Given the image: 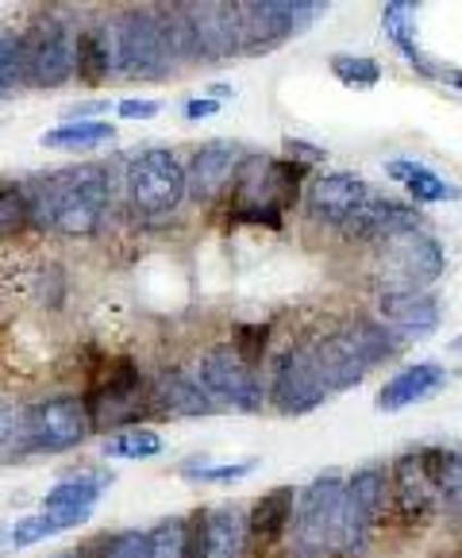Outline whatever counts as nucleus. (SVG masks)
Masks as SVG:
<instances>
[{"label":"nucleus","instance_id":"obj_1","mask_svg":"<svg viewBox=\"0 0 462 558\" xmlns=\"http://www.w3.org/2000/svg\"><path fill=\"white\" fill-rule=\"evenodd\" d=\"M112 197V181L108 170L97 162L74 166V170H58L50 178L35 181L32 197H27V220L39 228L66 231V235H89L100 228Z\"/></svg>","mask_w":462,"mask_h":558},{"label":"nucleus","instance_id":"obj_2","mask_svg":"<svg viewBox=\"0 0 462 558\" xmlns=\"http://www.w3.org/2000/svg\"><path fill=\"white\" fill-rule=\"evenodd\" d=\"M397 339L389 336L386 324L378 320H355L346 328L324 336L320 343L308 347L313 354V366L320 374L324 389L339 393V389H351L366 378V369H374L378 362H386L393 354Z\"/></svg>","mask_w":462,"mask_h":558},{"label":"nucleus","instance_id":"obj_3","mask_svg":"<svg viewBox=\"0 0 462 558\" xmlns=\"http://www.w3.org/2000/svg\"><path fill=\"white\" fill-rule=\"evenodd\" d=\"M308 162H278V158H247L235 170V223L281 228L285 208L297 201V185Z\"/></svg>","mask_w":462,"mask_h":558},{"label":"nucleus","instance_id":"obj_4","mask_svg":"<svg viewBox=\"0 0 462 558\" xmlns=\"http://www.w3.org/2000/svg\"><path fill=\"white\" fill-rule=\"evenodd\" d=\"M343 505H346V482L336 474L316 477V482H308L301 489L297 517H293V550H297V558L339 555Z\"/></svg>","mask_w":462,"mask_h":558},{"label":"nucleus","instance_id":"obj_5","mask_svg":"<svg viewBox=\"0 0 462 558\" xmlns=\"http://www.w3.org/2000/svg\"><path fill=\"white\" fill-rule=\"evenodd\" d=\"M127 197L135 213L166 216L185 201V166L166 147H150L127 166Z\"/></svg>","mask_w":462,"mask_h":558},{"label":"nucleus","instance_id":"obj_6","mask_svg":"<svg viewBox=\"0 0 462 558\" xmlns=\"http://www.w3.org/2000/svg\"><path fill=\"white\" fill-rule=\"evenodd\" d=\"M112 35V70L124 77H158L170 66L162 32H158V16L147 9H132L108 27Z\"/></svg>","mask_w":462,"mask_h":558},{"label":"nucleus","instance_id":"obj_7","mask_svg":"<svg viewBox=\"0 0 462 558\" xmlns=\"http://www.w3.org/2000/svg\"><path fill=\"white\" fill-rule=\"evenodd\" d=\"M381 281L386 293H409V289H424L431 281H439L447 258L439 239H431L428 231H409L397 235L389 243H381Z\"/></svg>","mask_w":462,"mask_h":558},{"label":"nucleus","instance_id":"obj_8","mask_svg":"<svg viewBox=\"0 0 462 558\" xmlns=\"http://www.w3.org/2000/svg\"><path fill=\"white\" fill-rule=\"evenodd\" d=\"M235 9H240L243 50H258L278 47L281 39L308 27L324 12V4H316V0H247Z\"/></svg>","mask_w":462,"mask_h":558},{"label":"nucleus","instance_id":"obj_9","mask_svg":"<svg viewBox=\"0 0 462 558\" xmlns=\"http://www.w3.org/2000/svg\"><path fill=\"white\" fill-rule=\"evenodd\" d=\"M197 381L212 404H231V409H240V412L263 409V397H266L263 381H258L255 369L231 351V347H212V351L200 359Z\"/></svg>","mask_w":462,"mask_h":558},{"label":"nucleus","instance_id":"obj_10","mask_svg":"<svg viewBox=\"0 0 462 558\" xmlns=\"http://www.w3.org/2000/svg\"><path fill=\"white\" fill-rule=\"evenodd\" d=\"M89 436V409L77 397H54L27 412V447L32 451H70Z\"/></svg>","mask_w":462,"mask_h":558},{"label":"nucleus","instance_id":"obj_11","mask_svg":"<svg viewBox=\"0 0 462 558\" xmlns=\"http://www.w3.org/2000/svg\"><path fill=\"white\" fill-rule=\"evenodd\" d=\"M20 50H24L27 82L54 89L74 74V35L66 32L62 20H39L35 32L20 43Z\"/></svg>","mask_w":462,"mask_h":558},{"label":"nucleus","instance_id":"obj_12","mask_svg":"<svg viewBox=\"0 0 462 558\" xmlns=\"http://www.w3.org/2000/svg\"><path fill=\"white\" fill-rule=\"evenodd\" d=\"M270 401L278 404L281 412H289V416L313 412L316 404L328 401V389H324L320 374H316L308 347H293V351H285L278 359L273 386H270Z\"/></svg>","mask_w":462,"mask_h":558},{"label":"nucleus","instance_id":"obj_13","mask_svg":"<svg viewBox=\"0 0 462 558\" xmlns=\"http://www.w3.org/2000/svg\"><path fill=\"white\" fill-rule=\"evenodd\" d=\"M308 213L324 223H339V228H351L358 216L366 213V205L374 201L370 185L355 173H324L308 185Z\"/></svg>","mask_w":462,"mask_h":558},{"label":"nucleus","instance_id":"obj_14","mask_svg":"<svg viewBox=\"0 0 462 558\" xmlns=\"http://www.w3.org/2000/svg\"><path fill=\"white\" fill-rule=\"evenodd\" d=\"M447 447H421L397 459L393 482H397V505L404 512H424L439 505V474H443Z\"/></svg>","mask_w":462,"mask_h":558},{"label":"nucleus","instance_id":"obj_15","mask_svg":"<svg viewBox=\"0 0 462 558\" xmlns=\"http://www.w3.org/2000/svg\"><path fill=\"white\" fill-rule=\"evenodd\" d=\"M185 20H190L193 43H197V58H228L243 50L240 32V9L235 4H182Z\"/></svg>","mask_w":462,"mask_h":558},{"label":"nucleus","instance_id":"obj_16","mask_svg":"<svg viewBox=\"0 0 462 558\" xmlns=\"http://www.w3.org/2000/svg\"><path fill=\"white\" fill-rule=\"evenodd\" d=\"M240 170V147L235 143H205L193 150L190 166H185V193L193 201H212L223 193L231 178Z\"/></svg>","mask_w":462,"mask_h":558},{"label":"nucleus","instance_id":"obj_17","mask_svg":"<svg viewBox=\"0 0 462 558\" xmlns=\"http://www.w3.org/2000/svg\"><path fill=\"white\" fill-rule=\"evenodd\" d=\"M100 489H105V477H66V482H58L54 489L42 497V517H47L58 532L85 524V520L93 517V509H97Z\"/></svg>","mask_w":462,"mask_h":558},{"label":"nucleus","instance_id":"obj_18","mask_svg":"<svg viewBox=\"0 0 462 558\" xmlns=\"http://www.w3.org/2000/svg\"><path fill=\"white\" fill-rule=\"evenodd\" d=\"M381 316L389 328H397L401 336H431L439 328V296L428 289H409V293H381L378 301Z\"/></svg>","mask_w":462,"mask_h":558},{"label":"nucleus","instance_id":"obj_19","mask_svg":"<svg viewBox=\"0 0 462 558\" xmlns=\"http://www.w3.org/2000/svg\"><path fill=\"white\" fill-rule=\"evenodd\" d=\"M443 381H447V374L436 362L404 366L378 389V409L397 412V409H409V404H421V401H428V397H436L439 389H443Z\"/></svg>","mask_w":462,"mask_h":558},{"label":"nucleus","instance_id":"obj_20","mask_svg":"<svg viewBox=\"0 0 462 558\" xmlns=\"http://www.w3.org/2000/svg\"><path fill=\"white\" fill-rule=\"evenodd\" d=\"M200 543H205V558H243L247 550V517L235 505L208 512L200 524Z\"/></svg>","mask_w":462,"mask_h":558},{"label":"nucleus","instance_id":"obj_21","mask_svg":"<svg viewBox=\"0 0 462 558\" xmlns=\"http://www.w3.org/2000/svg\"><path fill=\"white\" fill-rule=\"evenodd\" d=\"M351 231L366 239H378V243H389L397 235H409V231H424V220L413 205H389V201L374 197L366 205V213L351 223Z\"/></svg>","mask_w":462,"mask_h":558},{"label":"nucleus","instance_id":"obj_22","mask_svg":"<svg viewBox=\"0 0 462 558\" xmlns=\"http://www.w3.org/2000/svg\"><path fill=\"white\" fill-rule=\"evenodd\" d=\"M155 401L166 412H182V416H208V412H216V404L208 401L200 381L182 374V369H166L162 378L155 381Z\"/></svg>","mask_w":462,"mask_h":558},{"label":"nucleus","instance_id":"obj_23","mask_svg":"<svg viewBox=\"0 0 462 558\" xmlns=\"http://www.w3.org/2000/svg\"><path fill=\"white\" fill-rule=\"evenodd\" d=\"M293 505H297V493L289 489V485H278L273 493H266V497H258V505L251 509V532L255 539L263 543H273L285 535V524L289 517H293Z\"/></svg>","mask_w":462,"mask_h":558},{"label":"nucleus","instance_id":"obj_24","mask_svg":"<svg viewBox=\"0 0 462 558\" xmlns=\"http://www.w3.org/2000/svg\"><path fill=\"white\" fill-rule=\"evenodd\" d=\"M386 173L393 181H401L416 205H431V201L459 197V190H454V185H447V181L439 178L436 170H428V166H421V162H404V158H397V162L386 166Z\"/></svg>","mask_w":462,"mask_h":558},{"label":"nucleus","instance_id":"obj_25","mask_svg":"<svg viewBox=\"0 0 462 558\" xmlns=\"http://www.w3.org/2000/svg\"><path fill=\"white\" fill-rule=\"evenodd\" d=\"M346 501H351V509H355L370 527L378 524V520H386V512H389L386 474H381V470H363V474H355L351 482H346Z\"/></svg>","mask_w":462,"mask_h":558},{"label":"nucleus","instance_id":"obj_26","mask_svg":"<svg viewBox=\"0 0 462 558\" xmlns=\"http://www.w3.org/2000/svg\"><path fill=\"white\" fill-rule=\"evenodd\" d=\"M115 128L105 120H70L62 123V128H50V132H42V147L50 150H93V147H105V143H112Z\"/></svg>","mask_w":462,"mask_h":558},{"label":"nucleus","instance_id":"obj_27","mask_svg":"<svg viewBox=\"0 0 462 558\" xmlns=\"http://www.w3.org/2000/svg\"><path fill=\"white\" fill-rule=\"evenodd\" d=\"M381 27H386L389 43H393L404 62H416V58H421V47H416V4H409V0H389L386 9H381Z\"/></svg>","mask_w":462,"mask_h":558},{"label":"nucleus","instance_id":"obj_28","mask_svg":"<svg viewBox=\"0 0 462 558\" xmlns=\"http://www.w3.org/2000/svg\"><path fill=\"white\" fill-rule=\"evenodd\" d=\"M74 70L85 82H100L112 70V35L85 32L74 39Z\"/></svg>","mask_w":462,"mask_h":558},{"label":"nucleus","instance_id":"obj_29","mask_svg":"<svg viewBox=\"0 0 462 558\" xmlns=\"http://www.w3.org/2000/svg\"><path fill=\"white\" fill-rule=\"evenodd\" d=\"M162 451V436L150 432V427H127V432H115L105 439V454L108 459H155Z\"/></svg>","mask_w":462,"mask_h":558},{"label":"nucleus","instance_id":"obj_30","mask_svg":"<svg viewBox=\"0 0 462 558\" xmlns=\"http://www.w3.org/2000/svg\"><path fill=\"white\" fill-rule=\"evenodd\" d=\"M331 74L351 89H374L381 82V66L366 54H336L331 58Z\"/></svg>","mask_w":462,"mask_h":558},{"label":"nucleus","instance_id":"obj_31","mask_svg":"<svg viewBox=\"0 0 462 558\" xmlns=\"http://www.w3.org/2000/svg\"><path fill=\"white\" fill-rule=\"evenodd\" d=\"M147 543L150 558H185L190 555V527H185V520H162L147 535Z\"/></svg>","mask_w":462,"mask_h":558},{"label":"nucleus","instance_id":"obj_32","mask_svg":"<svg viewBox=\"0 0 462 558\" xmlns=\"http://www.w3.org/2000/svg\"><path fill=\"white\" fill-rule=\"evenodd\" d=\"M50 535H58V527L50 524L47 517H24L16 520L12 527H4V535H0V550H24V547H35V543L50 539Z\"/></svg>","mask_w":462,"mask_h":558},{"label":"nucleus","instance_id":"obj_33","mask_svg":"<svg viewBox=\"0 0 462 558\" xmlns=\"http://www.w3.org/2000/svg\"><path fill=\"white\" fill-rule=\"evenodd\" d=\"M251 470H255V459L231 462V466H205V459H200V462H185V466H182V474L190 477V482L223 485V482H240V477H247Z\"/></svg>","mask_w":462,"mask_h":558},{"label":"nucleus","instance_id":"obj_34","mask_svg":"<svg viewBox=\"0 0 462 558\" xmlns=\"http://www.w3.org/2000/svg\"><path fill=\"white\" fill-rule=\"evenodd\" d=\"M27 447V412L0 409V462L16 459Z\"/></svg>","mask_w":462,"mask_h":558},{"label":"nucleus","instance_id":"obj_35","mask_svg":"<svg viewBox=\"0 0 462 558\" xmlns=\"http://www.w3.org/2000/svg\"><path fill=\"white\" fill-rule=\"evenodd\" d=\"M266 339H270V324H240V328H235V347H231V351L240 354V359L255 369L266 354Z\"/></svg>","mask_w":462,"mask_h":558},{"label":"nucleus","instance_id":"obj_36","mask_svg":"<svg viewBox=\"0 0 462 558\" xmlns=\"http://www.w3.org/2000/svg\"><path fill=\"white\" fill-rule=\"evenodd\" d=\"M27 223V197L20 190H0V235H12Z\"/></svg>","mask_w":462,"mask_h":558},{"label":"nucleus","instance_id":"obj_37","mask_svg":"<svg viewBox=\"0 0 462 558\" xmlns=\"http://www.w3.org/2000/svg\"><path fill=\"white\" fill-rule=\"evenodd\" d=\"M20 77H24V50H20V43L0 39V97H4Z\"/></svg>","mask_w":462,"mask_h":558},{"label":"nucleus","instance_id":"obj_38","mask_svg":"<svg viewBox=\"0 0 462 558\" xmlns=\"http://www.w3.org/2000/svg\"><path fill=\"white\" fill-rule=\"evenodd\" d=\"M105 558H150V543H147V535H139V532H124V535H115V539L105 547Z\"/></svg>","mask_w":462,"mask_h":558},{"label":"nucleus","instance_id":"obj_39","mask_svg":"<svg viewBox=\"0 0 462 558\" xmlns=\"http://www.w3.org/2000/svg\"><path fill=\"white\" fill-rule=\"evenodd\" d=\"M115 112L124 116V120H150V116H158L162 112V105H158V100H120V105H115Z\"/></svg>","mask_w":462,"mask_h":558},{"label":"nucleus","instance_id":"obj_40","mask_svg":"<svg viewBox=\"0 0 462 558\" xmlns=\"http://www.w3.org/2000/svg\"><path fill=\"white\" fill-rule=\"evenodd\" d=\"M220 112V100H212V97H200V100H190L185 105V116L190 120H208V116H216Z\"/></svg>","mask_w":462,"mask_h":558},{"label":"nucleus","instance_id":"obj_41","mask_svg":"<svg viewBox=\"0 0 462 558\" xmlns=\"http://www.w3.org/2000/svg\"><path fill=\"white\" fill-rule=\"evenodd\" d=\"M451 347H454V351H462V336H459V339H454V343H451Z\"/></svg>","mask_w":462,"mask_h":558}]
</instances>
